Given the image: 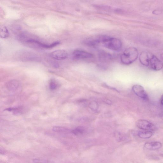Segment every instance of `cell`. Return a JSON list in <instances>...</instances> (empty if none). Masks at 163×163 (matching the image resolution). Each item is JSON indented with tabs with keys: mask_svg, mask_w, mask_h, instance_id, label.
<instances>
[{
	"mask_svg": "<svg viewBox=\"0 0 163 163\" xmlns=\"http://www.w3.org/2000/svg\"><path fill=\"white\" fill-rule=\"evenodd\" d=\"M97 106L98 105L96 102H93L91 104L90 106L91 109H92L93 110H96L97 108Z\"/></svg>",
	"mask_w": 163,
	"mask_h": 163,
	"instance_id": "obj_17",
	"label": "cell"
},
{
	"mask_svg": "<svg viewBox=\"0 0 163 163\" xmlns=\"http://www.w3.org/2000/svg\"><path fill=\"white\" fill-rule=\"evenodd\" d=\"M132 89L134 94L137 96L144 100H148V95L143 86L139 84L134 85L133 86Z\"/></svg>",
	"mask_w": 163,
	"mask_h": 163,
	"instance_id": "obj_4",
	"label": "cell"
},
{
	"mask_svg": "<svg viewBox=\"0 0 163 163\" xmlns=\"http://www.w3.org/2000/svg\"><path fill=\"white\" fill-rule=\"evenodd\" d=\"M101 43L106 48L112 51L119 52L122 48V43L119 39L101 35Z\"/></svg>",
	"mask_w": 163,
	"mask_h": 163,
	"instance_id": "obj_1",
	"label": "cell"
},
{
	"mask_svg": "<svg viewBox=\"0 0 163 163\" xmlns=\"http://www.w3.org/2000/svg\"><path fill=\"white\" fill-rule=\"evenodd\" d=\"M160 103L163 106V95L161 96L160 99Z\"/></svg>",
	"mask_w": 163,
	"mask_h": 163,
	"instance_id": "obj_19",
	"label": "cell"
},
{
	"mask_svg": "<svg viewBox=\"0 0 163 163\" xmlns=\"http://www.w3.org/2000/svg\"><path fill=\"white\" fill-rule=\"evenodd\" d=\"M160 57L163 60V53L161 55Z\"/></svg>",
	"mask_w": 163,
	"mask_h": 163,
	"instance_id": "obj_20",
	"label": "cell"
},
{
	"mask_svg": "<svg viewBox=\"0 0 163 163\" xmlns=\"http://www.w3.org/2000/svg\"><path fill=\"white\" fill-rule=\"evenodd\" d=\"M84 129L82 127H78L73 130V133L76 135H79L83 134L84 132Z\"/></svg>",
	"mask_w": 163,
	"mask_h": 163,
	"instance_id": "obj_14",
	"label": "cell"
},
{
	"mask_svg": "<svg viewBox=\"0 0 163 163\" xmlns=\"http://www.w3.org/2000/svg\"><path fill=\"white\" fill-rule=\"evenodd\" d=\"M149 54L145 52H142L139 56V60L142 64L146 66L150 65V61L151 57Z\"/></svg>",
	"mask_w": 163,
	"mask_h": 163,
	"instance_id": "obj_9",
	"label": "cell"
},
{
	"mask_svg": "<svg viewBox=\"0 0 163 163\" xmlns=\"http://www.w3.org/2000/svg\"><path fill=\"white\" fill-rule=\"evenodd\" d=\"M93 55L86 51L80 50L74 51L72 54V57L74 60H79L83 59L90 58L93 57Z\"/></svg>",
	"mask_w": 163,
	"mask_h": 163,
	"instance_id": "obj_5",
	"label": "cell"
},
{
	"mask_svg": "<svg viewBox=\"0 0 163 163\" xmlns=\"http://www.w3.org/2000/svg\"><path fill=\"white\" fill-rule=\"evenodd\" d=\"M84 43L89 46H95L101 42V35L92 36L85 40Z\"/></svg>",
	"mask_w": 163,
	"mask_h": 163,
	"instance_id": "obj_8",
	"label": "cell"
},
{
	"mask_svg": "<svg viewBox=\"0 0 163 163\" xmlns=\"http://www.w3.org/2000/svg\"><path fill=\"white\" fill-rule=\"evenodd\" d=\"M19 86V82L15 80H13L8 82L6 84L7 88L10 91H15Z\"/></svg>",
	"mask_w": 163,
	"mask_h": 163,
	"instance_id": "obj_11",
	"label": "cell"
},
{
	"mask_svg": "<svg viewBox=\"0 0 163 163\" xmlns=\"http://www.w3.org/2000/svg\"><path fill=\"white\" fill-rule=\"evenodd\" d=\"M58 86V84L56 81L54 80L51 81L50 84V88L52 90H56Z\"/></svg>",
	"mask_w": 163,
	"mask_h": 163,
	"instance_id": "obj_15",
	"label": "cell"
},
{
	"mask_svg": "<svg viewBox=\"0 0 163 163\" xmlns=\"http://www.w3.org/2000/svg\"><path fill=\"white\" fill-rule=\"evenodd\" d=\"M151 68L155 71L160 70L163 68V63L156 56L152 55L150 61Z\"/></svg>",
	"mask_w": 163,
	"mask_h": 163,
	"instance_id": "obj_6",
	"label": "cell"
},
{
	"mask_svg": "<svg viewBox=\"0 0 163 163\" xmlns=\"http://www.w3.org/2000/svg\"><path fill=\"white\" fill-rule=\"evenodd\" d=\"M9 33L7 27L4 26H1L0 28V36L2 38H6L8 37Z\"/></svg>",
	"mask_w": 163,
	"mask_h": 163,
	"instance_id": "obj_13",
	"label": "cell"
},
{
	"mask_svg": "<svg viewBox=\"0 0 163 163\" xmlns=\"http://www.w3.org/2000/svg\"><path fill=\"white\" fill-rule=\"evenodd\" d=\"M51 57L57 60H62L67 58L68 54L66 51L59 50L55 51L51 53Z\"/></svg>",
	"mask_w": 163,
	"mask_h": 163,
	"instance_id": "obj_7",
	"label": "cell"
},
{
	"mask_svg": "<svg viewBox=\"0 0 163 163\" xmlns=\"http://www.w3.org/2000/svg\"><path fill=\"white\" fill-rule=\"evenodd\" d=\"M161 147V144L158 142L147 143L144 144V147L146 149L151 150H158Z\"/></svg>",
	"mask_w": 163,
	"mask_h": 163,
	"instance_id": "obj_10",
	"label": "cell"
},
{
	"mask_svg": "<svg viewBox=\"0 0 163 163\" xmlns=\"http://www.w3.org/2000/svg\"><path fill=\"white\" fill-rule=\"evenodd\" d=\"M53 130L56 132H64L66 131L67 130L65 128L60 127H54L52 129Z\"/></svg>",
	"mask_w": 163,
	"mask_h": 163,
	"instance_id": "obj_16",
	"label": "cell"
},
{
	"mask_svg": "<svg viewBox=\"0 0 163 163\" xmlns=\"http://www.w3.org/2000/svg\"><path fill=\"white\" fill-rule=\"evenodd\" d=\"M136 126L139 129L145 131H154L156 128L153 124L146 120L139 119L136 122Z\"/></svg>",
	"mask_w": 163,
	"mask_h": 163,
	"instance_id": "obj_3",
	"label": "cell"
},
{
	"mask_svg": "<svg viewBox=\"0 0 163 163\" xmlns=\"http://www.w3.org/2000/svg\"><path fill=\"white\" fill-rule=\"evenodd\" d=\"M153 135V132L150 131H139L138 134V135L139 138L144 139L149 138L152 136Z\"/></svg>",
	"mask_w": 163,
	"mask_h": 163,
	"instance_id": "obj_12",
	"label": "cell"
},
{
	"mask_svg": "<svg viewBox=\"0 0 163 163\" xmlns=\"http://www.w3.org/2000/svg\"><path fill=\"white\" fill-rule=\"evenodd\" d=\"M138 50L134 47H130L126 49L121 56L122 63L126 65L132 63L138 57Z\"/></svg>",
	"mask_w": 163,
	"mask_h": 163,
	"instance_id": "obj_2",
	"label": "cell"
},
{
	"mask_svg": "<svg viewBox=\"0 0 163 163\" xmlns=\"http://www.w3.org/2000/svg\"><path fill=\"white\" fill-rule=\"evenodd\" d=\"M34 162L35 163H44L46 162L45 160H41L39 159H35L34 160Z\"/></svg>",
	"mask_w": 163,
	"mask_h": 163,
	"instance_id": "obj_18",
	"label": "cell"
}]
</instances>
